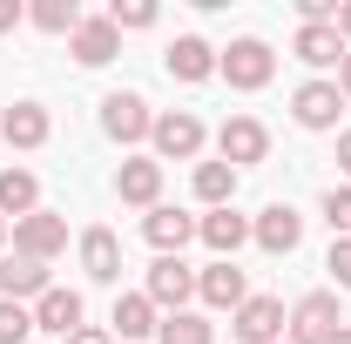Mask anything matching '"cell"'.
I'll return each mask as SVG.
<instances>
[{"label": "cell", "mask_w": 351, "mask_h": 344, "mask_svg": "<svg viewBox=\"0 0 351 344\" xmlns=\"http://www.w3.org/2000/svg\"><path fill=\"white\" fill-rule=\"evenodd\" d=\"M284 324H291V344H331L338 331H345L338 291H311V297H298V310H291Z\"/></svg>", "instance_id": "obj_2"}, {"label": "cell", "mask_w": 351, "mask_h": 344, "mask_svg": "<svg viewBox=\"0 0 351 344\" xmlns=\"http://www.w3.org/2000/svg\"><path fill=\"white\" fill-rule=\"evenodd\" d=\"M0 243H7V216H0Z\"/></svg>", "instance_id": "obj_37"}, {"label": "cell", "mask_w": 351, "mask_h": 344, "mask_svg": "<svg viewBox=\"0 0 351 344\" xmlns=\"http://www.w3.org/2000/svg\"><path fill=\"white\" fill-rule=\"evenodd\" d=\"M291 54H298L304 68H338L351 47H345V34H338V21H311V27H298Z\"/></svg>", "instance_id": "obj_13"}, {"label": "cell", "mask_w": 351, "mask_h": 344, "mask_svg": "<svg viewBox=\"0 0 351 344\" xmlns=\"http://www.w3.org/2000/svg\"><path fill=\"white\" fill-rule=\"evenodd\" d=\"M27 21H34L41 34H75V27H82V7H75V0H34Z\"/></svg>", "instance_id": "obj_26"}, {"label": "cell", "mask_w": 351, "mask_h": 344, "mask_svg": "<svg viewBox=\"0 0 351 344\" xmlns=\"http://www.w3.org/2000/svg\"><path fill=\"white\" fill-rule=\"evenodd\" d=\"M196 236H203L217 257H237V250L250 243V216H237V210H210V216H196Z\"/></svg>", "instance_id": "obj_18"}, {"label": "cell", "mask_w": 351, "mask_h": 344, "mask_svg": "<svg viewBox=\"0 0 351 344\" xmlns=\"http://www.w3.org/2000/svg\"><path fill=\"white\" fill-rule=\"evenodd\" d=\"M149 142H156V162H196L203 156V122L189 108H169V115H156Z\"/></svg>", "instance_id": "obj_4"}, {"label": "cell", "mask_w": 351, "mask_h": 344, "mask_svg": "<svg viewBox=\"0 0 351 344\" xmlns=\"http://www.w3.org/2000/svg\"><path fill=\"white\" fill-rule=\"evenodd\" d=\"M230 338L237 344H284V304L277 297H243L230 310Z\"/></svg>", "instance_id": "obj_7"}, {"label": "cell", "mask_w": 351, "mask_h": 344, "mask_svg": "<svg viewBox=\"0 0 351 344\" xmlns=\"http://www.w3.org/2000/svg\"><path fill=\"white\" fill-rule=\"evenodd\" d=\"M156 344H217V324L196 317V310H169V317L156 324Z\"/></svg>", "instance_id": "obj_25"}, {"label": "cell", "mask_w": 351, "mask_h": 344, "mask_svg": "<svg viewBox=\"0 0 351 344\" xmlns=\"http://www.w3.org/2000/svg\"><path fill=\"white\" fill-rule=\"evenodd\" d=\"M162 68H169V82H210V75H217V47L203 41V34H182V41L169 47V54H162Z\"/></svg>", "instance_id": "obj_15"}, {"label": "cell", "mask_w": 351, "mask_h": 344, "mask_svg": "<svg viewBox=\"0 0 351 344\" xmlns=\"http://www.w3.org/2000/svg\"><path fill=\"white\" fill-rule=\"evenodd\" d=\"M263 156H270V129H263L257 115H230L217 129V162H230L237 175L250 169V162H263Z\"/></svg>", "instance_id": "obj_3"}, {"label": "cell", "mask_w": 351, "mask_h": 344, "mask_svg": "<svg viewBox=\"0 0 351 344\" xmlns=\"http://www.w3.org/2000/svg\"><path fill=\"white\" fill-rule=\"evenodd\" d=\"M331 344H351V324H345V331H338V338H331Z\"/></svg>", "instance_id": "obj_36"}, {"label": "cell", "mask_w": 351, "mask_h": 344, "mask_svg": "<svg viewBox=\"0 0 351 344\" xmlns=\"http://www.w3.org/2000/svg\"><path fill=\"white\" fill-rule=\"evenodd\" d=\"M41 210V182H34V169H0V216H34Z\"/></svg>", "instance_id": "obj_23"}, {"label": "cell", "mask_w": 351, "mask_h": 344, "mask_svg": "<svg viewBox=\"0 0 351 344\" xmlns=\"http://www.w3.org/2000/svg\"><path fill=\"white\" fill-rule=\"evenodd\" d=\"M27 338H34V310L0 297V344H27Z\"/></svg>", "instance_id": "obj_27"}, {"label": "cell", "mask_w": 351, "mask_h": 344, "mask_svg": "<svg viewBox=\"0 0 351 344\" xmlns=\"http://www.w3.org/2000/svg\"><path fill=\"white\" fill-rule=\"evenodd\" d=\"M82 270L95 277V284H115L122 277V243H115V230H82Z\"/></svg>", "instance_id": "obj_20"}, {"label": "cell", "mask_w": 351, "mask_h": 344, "mask_svg": "<svg viewBox=\"0 0 351 344\" xmlns=\"http://www.w3.org/2000/svg\"><path fill=\"white\" fill-rule=\"evenodd\" d=\"M338 95H345V101H351V54H345V61H338Z\"/></svg>", "instance_id": "obj_35"}, {"label": "cell", "mask_w": 351, "mask_h": 344, "mask_svg": "<svg viewBox=\"0 0 351 344\" xmlns=\"http://www.w3.org/2000/svg\"><path fill=\"white\" fill-rule=\"evenodd\" d=\"M142 297L156 304V310H182V304L196 297V270L182 257H156L149 263V284H142Z\"/></svg>", "instance_id": "obj_8"}, {"label": "cell", "mask_w": 351, "mask_h": 344, "mask_svg": "<svg viewBox=\"0 0 351 344\" xmlns=\"http://www.w3.org/2000/svg\"><path fill=\"white\" fill-rule=\"evenodd\" d=\"M41 291H47V263H34V257H0V297L27 304V297H41Z\"/></svg>", "instance_id": "obj_22"}, {"label": "cell", "mask_w": 351, "mask_h": 344, "mask_svg": "<svg viewBox=\"0 0 351 344\" xmlns=\"http://www.w3.org/2000/svg\"><path fill=\"white\" fill-rule=\"evenodd\" d=\"M68 54H75L82 68H108V61L122 54V34H115V21H108V14H82V27L68 34Z\"/></svg>", "instance_id": "obj_9"}, {"label": "cell", "mask_w": 351, "mask_h": 344, "mask_svg": "<svg viewBox=\"0 0 351 344\" xmlns=\"http://www.w3.org/2000/svg\"><path fill=\"white\" fill-rule=\"evenodd\" d=\"M196 297L210 304V310H237V304L250 297V284H243V270L230 257H217L210 270H196Z\"/></svg>", "instance_id": "obj_14"}, {"label": "cell", "mask_w": 351, "mask_h": 344, "mask_svg": "<svg viewBox=\"0 0 351 344\" xmlns=\"http://www.w3.org/2000/svg\"><path fill=\"white\" fill-rule=\"evenodd\" d=\"M217 75L230 88H243V95H257L270 75H277V54H270V41H257V34H243V41H230L217 54Z\"/></svg>", "instance_id": "obj_1"}, {"label": "cell", "mask_w": 351, "mask_h": 344, "mask_svg": "<svg viewBox=\"0 0 351 344\" xmlns=\"http://www.w3.org/2000/svg\"><path fill=\"white\" fill-rule=\"evenodd\" d=\"M149 129H156V115H149V101L135 88H115L101 101V135L108 142H149Z\"/></svg>", "instance_id": "obj_6"}, {"label": "cell", "mask_w": 351, "mask_h": 344, "mask_svg": "<svg viewBox=\"0 0 351 344\" xmlns=\"http://www.w3.org/2000/svg\"><path fill=\"white\" fill-rule=\"evenodd\" d=\"M338 169H345V175H351V129H345V135H338Z\"/></svg>", "instance_id": "obj_34"}, {"label": "cell", "mask_w": 351, "mask_h": 344, "mask_svg": "<svg viewBox=\"0 0 351 344\" xmlns=\"http://www.w3.org/2000/svg\"><path fill=\"white\" fill-rule=\"evenodd\" d=\"M47 129H54V122H47L41 101H14V108L0 115V142H14V149H41Z\"/></svg>", "instance_id": "obj_19"}, {"label": "cell", "mask_w": 351, "mask_h": 344, "mask_svg": "<svg viewBox=\"0 0 351 344\" xmlns=\"http://www.w3.org/2000/svg\"><path fill=\"white\" fill-rule=\"evenodd\" d=\"M115 196L135 203V210H156V203H162V162H156V156L122 162V169H115Z\"/></svg>", "instance_id": "obj_12"}, {"label": "cell", "mask_w": 351, "mask_h": 344, "mask_svg": "<svg viewBox=\"0 0 351 344\" xmlns=\"http://www.w3.org/2000/svg\"><path fill=\"white\" fill-rule=\"evenodd\" d=\"M21 21H27V7H21V0H0V34H14Z\"/></svg>", "instance_id": "obj_31"}, {"label": "cell", "mask_w": 351, "mask_h": 344, "mask_svg": "<svg viewBox=\"0 0 351 344\" xmlns=\"http://www.w3.org/2000/svg\"><path fill=\"white\" fill-rule=\"evenodd\" d=\"M250 243H263L270 257H291V250L304 243V216L291 210V203H270V210L250 223Z\"/></svg>", "instance_id": "obj_11"}, {"label": "cell", "mask_w": 351, "mask_h": 344, "mask_svg": "<svg viewBox=\"0 0 351 344\" xmlns=\"http://www.w3.org/2000/svg\"><path fill=\"white\" fill-rule=\"evenodd\" d=\"M61 250H68V216L34 210V216H21V223H14V257L47 263V257H61Z\"/></svg>", "instance_id": "obj_5"}, {"label": "cell", "mask_w": 351, "mask_h": 344, "mask_svg": "<svg viewBox=\"0 0 351 344\" xmlns=\"http://www.w3.org/2000/svg\"><path fill=\"white\" fill-rule=\"evenodd\" d=\"M189 189H196V203H210V210H230V196H237V169H230V162H196Z\"/></svg>", "instance_id": "obj_24"}, {"label": "cell", "mask_w": 351, "mask_h": 344, "mask_svg": "<svg viewBox=\"0 0 351 344\" xmlns=\"http://www.w3.org/2000/svg\"><path fill=\"white\" fill-rule=\"evenodd\" d=\"M338 108H345L338 82H304L298 95H291V115H298V129H311V135L338 129Z\"/></svg>", "instance_id": "obj_10"}, {"label": "cell", "mask_w": 351, "mask_h": 344, "mask_svg": "<svg viewBox=\"0 0 351 344\" xmlns=\"http://www.w3.org/2000/svg\"><path fill=\"white\" fill-rule=\"evenodd\" d=\"M324 223H331V236H351V182L324 189Z\"/></svg>", "instance_id": "obj_28"}, {"label": "cell", "mask_w": 351, "mask_h": 344, "mask_svg": "<svg viewBox=\"0 0 351 344\" xmlns=\"http://www.w3.org/2000/svg\"><path fill=\"white\" fill-rule=\"evenodd\" d=\"M61 344H115V338H108V331H95V324H82L75 338H61Z\"/></svg>", "instance_id": "obj_32"}, {"label": "cell", "mask_w": 351, "mask_h": 344, "mask_svg": "<svg viewBox=\"0 0 351 344\" xmlns=\"http://www.w3.org/2000/svg\"><path fill=\"white\" fill-rule=\"evenodd\" d=\"M108 21H115V34H129V27H156V0H115Z\"/></svg>", "instance_id": "obj_29"}, {"label": "cell", "mask_w": 351, "mask_h": 344, "mask_svg": "<svg viewBox=\"0 0 351 344\" xmlns=\"http://www.w3.org/2000/svg\"><path fill=\"white\" fill-rule=\"evenodd\" d=\"M34 331H61V338H75V331H82V291L47 284L41 297H34Z\"/></svg>", "instance_id": "obj_16"}, {"label": "cell", "mask_w": 351, "mask_h": 344, "mask_svg": "<svg viewBox=\"0 0 351 344\" xmlns=\"http://www.w3.org/2000/svg\"><path fill=\"white\" fill-rule=\"evenodd\" d=\"M142 236L162 250V257H182V243L196 236V216H182V210H169V203H156V210L142 216Z\"/></svg>", "instance_id": "obj_17"}, {"label": "cell", "mask_w": 351, "mask_h": 344, "mask_svg": "<svg viewBox=\"0 0 351 344\" xmlns=\"http://www.w3.org/2000/svg\"><path fill=\"white\" fill-rule=\"evenodd\" d=\"M338 34H345V47H351V0H338Z\"/></svg>", "instance_id": "obj_33"}, {"label": "cell", "mask_w": 351, "mask_h": 344, "mask_svg": "<svg viewBox=\"0 0 351 344\" xmlns=\"http://www.w3.org/2000/svg\"><path fill=\"white\" fill-rule=\"evenodd\" d=\"M324 270H331V284H338V291H351V236H338V243H331Z\"/></svg>", "instance_id": "obj_30"}, {"label": "cell", "mask_w": 351, "mask_h": 344, "mask_svg": "<svg viewBox=\"0 0 351 344\" xmlns=\"http://www.w3.org/2000/svg\"><path fill=\"white\" fill-rule=\"evenodd\" d=\"M156 324H162V310L142 297V291H129V297H115V338L122 344H142V338H156Z\"/></svg>", "instance_id": "obj_21"}]
</instances>
